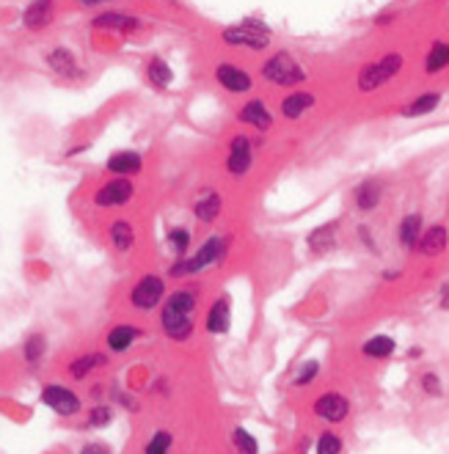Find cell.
<instances>
[{
  "label": "cell",
  "instance_id": "21",
  "mask_svg": "<svg viewBox=\"0 0 449 454\" xmlns=\"http://www.w3.org/2000/svg\"><path fill=\"white\" fill-rule=\"evenodd\" d=\"M108 171L116 174V176H129V174H138L144 168V157L138 152H116L108 157Z\"/></svg>",
  "mask_w": 449,
  "mask_h": 454
},
{
  "label": "cell",
  "instance_id": "35",
  "mask_svg": "<svg viewBox=\"0 0 449 454\" xmlns=\"http://www.w3.org/2000/svg\"><path fill=\"white\" fill-rule=\"evenodd\" d=\"M317 375H320V363H317V361H306V363L298 369V375H295L292 383H295V386H309Z\"/></svg>",
  "mask_w": 449,
  "mask_h": 454
},
{
  "label": "cell",
  "instance_id": "16",
  "mask_svg": "<svg viewBox=\"0 0 449 454\" xmlns=\"http://www.w3.org/2000/svg\"><path fill=\"white\" fill-rule=\"evenodd\" d=\"M447 242H449L447 226L436 223V226L422 231V240H419L417 248H419V254H424V257H438V254L447 251Z\"/></svg>",
  "mask_w": 449,
  "mask_h": 454
},
{
  "label": "cell",
  "instance_id": "23",
  "mask_svg": "<svg viewBox=\"0 0 449 454\" xmlns=\"http://www.w3.org/2000/svg\"><path fill=\"white\" fill-rule=\"evenodd\" d=\"M306 242H309V248L315 254L334 251V245H336V223H325V226L312 228V234L306 237Z\"/></svg>",
  "mask_w": 449,
  "mask_h": 454
},
{
  "label": "cell",
  "instance_id": "40",
  "mask_svg": "<svg viewBox=\"0 0 449 454\" xmlns=\"http://www.w3.org/2000/svg\"><path fill=\"white\" fill-rule=\"evenodd\" d=\"M441 294H444V297H441V306H444V309H449V284L441 290Z\"/></svg>",
  "mask_w": 449,
  "mask_h": 454
},
{
  "label": "cell",
  "instance_id": "24",
  "mask_svg": "<svg viewBox=\"0 0 449 454\" xmlns=\"http://www.w3.org/2000/svg\"><path fill=\"white\" fill-rule=\"evenodd\" d=\"M135 339H141V330L132 327V325H116L110 333H108V347L113 353H125L135 344Z\"/></svg>",
  "mask_w": 449,
  "mask_h": 454
},
{
  "label": "cell",
  "instance_id": "18",
  "mask_svg": "<svg viewBox=\"0 0 449 454\" xmlns=\"http://www.w3.org/2000/svg\"><path fill=\"white\" fill-rule=\"evenodd\" d=\"M229 325H232V303H229V294H221L207 311V330L221 336L229 330Z\"/></svg>",
  "mask_w": 449,
  "mask_h": 454
},
{
  "label": "cell",
  "instance_id": "28",
  "mask_svg": "<svg viewBox=\"0 0 449 454\" xmlns=\"http://www.w3.org/2000/svg\"><path fill=\"white\" fill-rule=\"evenodd\" d=\"M447 66H449V44L436 41V44L430 47V53H427L424 72H427V74H436V72H441V69H447Z\"/></svg>",
  "mask_w": 449,
  "mask_h": 454
},
{
  "label": "cell",
  "instance_id": "27",
  "mask_svg": "<svg viewBox=\"0 0 449 454\" xmlns=\"http://www.w3.org/2000/svg\"><path fill=\"white\" fill-rule=\"evenodd\" d=\"M165 245H168V251H171L177 259L188 257V251H191V228H185V226L171 228V231L165 234Z\"/></svg>",
  "mask_w": 449,
  "mask_h": 454
},
{
  "label": "cell",
  "instance_id": "20",
  "mask_svg": "<svg viewBox=\"0 0 449 454\" xmlns=\"http://www.w3.org/2000/svg\"><path fill=\"white\" fill-rule=\"evenodd\" d=\"M381 198H384V188H381V182H375V179L361 182L353 193L355 209H361V212H372V209L381 204Z\"/></svg>",
  "mask_w": 449,
  "mask_h": 454
},
{
  "label": "cell",
  "instance_id": "33",
  "mask_svg": "<svg viewBox=\"0 0 449 454\" xmlns=\"http://www.w3.org/2000/svg\"><path fill=\"white\" fill-rule=\"evenodd\" d=\"M171 443H174V438H171V432H155L152 438H149V443L144 446V454H168L171 452Z\"/></svg>",
  "mask_w": 449,
  "mask_h": 454
},
{
  "label": "cell",
  "instance_id": "6",
  "mask_svg": "<svg viewBox=\"0 0 449 454\" xmlns=\"http://www.w3.org/2000/svg\"><path fill=\"white\" fill-rule=\"evenodd\" d=\"M254 168V141L248 135H234L229 141V155H226V171L232 176H246Z\"/></svg>",
  "mask_w": 449,
  "mask_h": 454
},
{
  "label": "cell",
  "instance_id": "19",
  "mask_svg": "<svg viewBox=\"0 0 449 454\" xmlns=\"http://www.w3.org/2000/svg\"><path fill=\"white\" fill-rule=\"evenodd\" d=\"M47 64H50V69L56 74H61V77H77L80 74V66L75 61L72 50H66V47H53L47 53Z\"/></svg>",
  "mask_w": 449,
  "mask_h": 454
},
{
  "label": "cell",
  "instance_id": "36",
  "mask_svg": "<svg viewBox=\"0 0 449 454\" xmlns=\"http://www.w3.org/2000/svg\"><path fill=\"white\" fill-rule=\"evenodd\" d=\"M44 336H31L28 339V344H25V361L28 363H39L42 361V356H44Z\"/></svg>",
  "mask_w": 449,
  "mask_h": 454
},
{
  "label": "cell",
  "instance_id": "29",
  "mask_svg": "<svg viewBox=\"0 0 449 454\" xmlns=\"http://www.w3.org/2000/svg\"><path fill=\"white\" fill-rule=\"evenodd\" d=\"M105 363H108V358L99 356V353H91V356H83V358H77V361H72L69 375H72L75 380H83L91 369H99V366H105Z\"/></svg>",
  "mask_w": 449,
  "mask_h": 454
},
{
  "label": "cell",
  "instance_id": "26",
  "mask_svg": "<svg viewBox=\"0 0 449 454\" xmlns=\"http://www.w3.org/2000/svg\"><path fill=\"white\" fill-rule=\"evenodd\" d=\"M438 102H441V91H427V94H422V97L414 99L411 105H405V108H403V116H405V119H414V116L433 113V110L438 108Z\"/></svg>",
  "mask_w": 449,
  "mask_h": 454
},
{
  "label": "cell",
  "instance_id": "17",
  "mask_svg": "<svg viewBox=\"0 0 449 454\" xmlns=\"http://www.w3.org/2000/svg\"><path fill=\"white\" fill-rule=\"evenodd\" d=\"M53 8H56V0H33L23 11V25L28 31H42L53 20Z\"/></svg>",
  "mask_w": 449,
  "mask_h": 454
},
{
  "label": "cell",
  "instance_id": "39",
  "mask_svg": "<svg viewBox=\"0 0 449 454\" xmlns=\"http://www.w3.org/2000/svg\"><path fill=\"white\" fill-rule=\"evenodd\" d=\"M80 454H110V452H108V446H102V443H89V446H83V452Z\"/></svg>",
  "mask_w": 449,
  "mask_h": 454
},
{
  "label": "cell",
  "instance_id": "34",
  "mask_svg": "<svg viewBox=\"0 0 449 454\" xmlns=\"http://www.w3.org/2000/svg\"><path fill=\"white\" fill-rule=\"evenodd\" d=\"M315 454H342V438L334 432H322L315 441Z\"/></svg>",
  "mask_w": 449,
  "mask_h": 454
},
{
  "label": "cell",
  "instance_id": "30",
  "mask_svg": "<svg viewBox=\"0 0 449 454\" xmlns=\"http://www.w3.org/2000/svg\"><path fill=\"white\" fill-rule=\"evenodd\" d=\"M146 77L152 80V86H158V89H165V86H171V80H174V72H171V66L165 64L163 58H152V61L146 64Z\"/></svg>",
  "mask_w": 449,
  "mask_h": 454
},
{
  "label": "cell",
  "instance_id": "37",
  "mask_svg": "<svg viewBox=\"0 0 449 454\" xmlns=\"http://www.w3.org/2000/svg\"><path fill=\"white\" fill-rule=\"evenodd\" d=\"M110 419H113V410L108 405H96L94 410L89 413V424L86 427H105V424H110Z\"/></svg>",
  "mask_w": 449,
  "mask_h": 454
},
{
  "label": "cell",
  "instance_id": "25",
  "mask_svg": "<svg viewBox=\"0 0 449 454\" xmlns=\"http://www.w3.org/2000/svg\"><path fill=\"white\" fill-rule=\"evenodd\" d=\"M108 234H110V242H113V248L119 254L132 251V245H135V228H132L129 221H113Z\"/></svg>",
  "mask_w": 449,
  "mask_h": 454
},
{
  "label": "cell",
  "instance_id": "7",
  "mask_svg": "<svg viewBox=\"0 0 449 454\" xmlns=\"http://www.w3.org/2000/svg\"><path fill=\"white\" fill-rule=\"evenodd\" d=\"M163 297H165V281L160 275H144L132 292H129V303L138 309V311H152L155 306H160Z\"/></svg>",
  "mask_w": 449,
  "mask_h": 454
},
{
  "label": "cell",
  "instance_id": "38",
  "mask_svg": "<svg viewBox=\"0 0 449 454\" xmlns=\"http://www.w3.org/2000/svg\"><path fill=\"white\" fill-rule=\"evenodd\" d=\"M422 386H424L427 394H441V386H438V377L436 375H424L422 377Z\"/></svg>",
  "mask_w": 449,
  "mask_h": 454
},
{
  "label": "cell",
  "instance_id": "13",
  "mask_svg": "<svg viewBox=\"0 0 449 454\" xmlns=\"http://www.w3.org/2000/svg\"><path fill=\"white\" fill-rule=\"evenodd\" d=\"M221 212H224V198L215 193V190H207V193H201L193 201V215L204 226H213L221 218Z\"/></svg>",
  "mask_w": 449,
  "mask_h": 454
},
{
  "label": "cell",
  "instance_id": "1",
  "mask_svg": "<svg viewBox=\"0 0 449 454\" xmlns=\"http://www.w3.org/2000/svg\"><path fill=\"white\" fill-rule=\"evenodd\" d=\"M198 306V292L196 290H177L165 297L163 303L160 325L163 333L174 342H188L193 336V314Z\"/></svg>",
  "mask_w": 449,
  "mask_h": 454
},
{
  "label": "cell",
  "instance_id": "11",
  "mask_svg": "<svg viewBox=\"0 0 449 454\" xmlns=\"http://www.w3.org/2000/svg\"><path fill=\"white\" fill-rule=\"evenodd\" d=\"M350 413V402L342 396V394H322L315 399V416L322 419V422H331V424H339L348 419Z\"/></svg>",
  "mask_w": 449,
  "mask_h": 454
},
{
  "label": "cell",
  "instance_id": "4",
  "mask_svg": "<svg viewBox=\"0 0 449 454\" xmlns=\"http://www.w3.org/2000/svg\"><path fill=\"white\" fill-rule=\"evenodd\" d=\"M229 47H246V50H265L270 44V31L265 25H257L254 20H246L240 25H229L221 33Z\"/></svg>",
  "mask_w": 449,
  "mask_h": 454
},
{
  "label": "cell",
  "instance_id": "22",
  "mask_svg": "<svg viewBox=\"0 0 449 454\" xmlns=\"http://www.w3.org/2000/svg\"><path fill=\"white\" fill-rule=\"evenodd\" d=\"M422 231H424V223H422V215L419 212H411V215H405L403 218V223H400V231H397V237H400V245L403 248H417L419 240H422Z\"/></svg>",
  "mask_w": 449,
  "mask_h": 454
},
{
  "label": "cell",
  "instance_id": "31",
  "mask_svg": "<svg viewBox=\"0 0 449 454\" xmlns=\"http://www.w3.org/2000/svg\"><path fill=\"white\" fill-rule=\"evenodd\" d=\"M361 353L367 358H388L394 353V339H388V336H375V339H369V342L361 347Z\"/></svg>",
  "mask_w": 449,
  "mask_h": 454
},
{
  "label": "cell",
  "instance_id": "3",
  "mask_svg": "<svg viewBox=\"0 0 449 454\" xmlns=\"http://www.w3.org/2000/svg\"><path fill=\"white\" fill-rule=\"evenodd\" d=\"M259 74H262V80H265V83H270V86H282V89L301 86V83L306 80V69L298 64V61L292 58V53H287V50L273 53V56L262 64Z\"/></svg>",
  "mask_w": 449,
  "mask_h": 454
},
{
  "label": "cell",
  "instance_id": "5",
  "mask_svg": "<svg viewBox=\"0 0 449 454\" xmlns=\"http://www.w3.org/2000/svg\"><path fill=\"white\" fill-rule=\"evenodd\" d=\"M400 66H403V56H400V53H388V56H384L381 61L367 64L361 72H358V89H361V91H375V89H381L384 83H388V80L400 72Z\"/></svg>",
  "mask_w": 449,
  "mask_h": 454
},
{
  "label": "cell",
  "instance_id": "8",
  "mask_svg": "<svg viewBox=\"0 0 449 454\" xmlns=\"http://www.w3.org/2000/svg\"><path fill=\"white\" fill-rule=\"evenodd\" d=\"M215 80L229 94H248L254 89V74L240 64H218L215 66Z\"/></svg>",
  "mask_w": 449,
  "mask_h": 454
},
{
  "label": "cell",
  "instance_id": "41",
  "mask_svg": "<svg viewBox=\"0 0 449 454\" xmlns=\"http://www.w3.org/2000/svg\"><path fill=\"white\" fill-rule=\"evenodd\" d=\"M83 6H99V3H110V0H80Z\"/></svg>",
  "mask_w": 449,
  "mask_h": 454
},
{
  "label": "cell",
  "instance_id": "9",
  "mask_svg": "<svg viewBox=\"0 0 449 454\" xmlns=\"http://www.w3.org/2000/svg\"><path fill=\"white\" fill-rule=\"evenodd\" d=\"M135 195V185L127 176H116L110 182H105L94 193V204L102 209H113V207H125L129 198Z\"/></svg>",
  "mask_w": 449,
  "mask_h": 454
},
{
  "label": "cell",
  "instance_id": "2",
  "mask_svg": "<svg viewBox=\"0 0 449 454\" xmlns=\"http://www.w3.org/2000/svg\"><path fill=\"white\" fill-rule=\"evenodd\" d=\"M229 248H232V240H229V237H224V234H210V237L196 248L193 257H182V259L174 261L171 270H168V275H171V278L198 275V273H204V270L221 264V261L226 259V254H229Z\"/></svg>",
  "mask_w": 449,
  "mask_h": 454
},
{
  "label": "cell",
  "instance_id": "12",
  "mask_svg": "<svg viewBox=\"0 0 449 454\" xmlns=\"http://www.w3.org/2000/svg\"><path fill=\"white\" fill-rule=\"evenodd\" d=\"M237 122L254 127L257 132H267L273 127V113L267 110V105H265L262 99H248V102L237 110Z\"/></svg>",
  "mask_w": 449,
  "mask_h": 454
},
{
  "label": "cell",
  "instance_id": "15",
  "mask_svg": "<svg viewBox=\"0 0 449 454\" xmlns=\"http://www.w3.org/2000/svg\"><path fill=\"white\" fill-rule=\"evenodd\" d=\"M91 28H99V31H138L141 28V20L129 17V14H122V11H105V14H96L91 20Z\"/></svg>",
  "mask_w": 449,
  "mask_h": 454
},
{
  "label": "cell",
  "instance_id": "10",
  "mask_svg": "<svg viewBox=\"0 0 449 454\" xmlns=\"http://www.w3.org/2000/svg\"><path fill=\"white\" fill-rule=\"evenodd\" d=\"M42 402L58 416H75L80 410V396L64 386H47L42 391Z\"/></svg>",
  "mask_w": 449,
  "mask_h": 454
},
{
  "label": "cell",
  "instance_id": "32",
  "mask_svg": "<svg viewBox=\"0 0 449 454\" xmlns=\"http://www.w3.org/2000/svg\"><path fill=\"white\" fill-rule=\"evenodd\" d=\"M232 443H234V449L240 454H259V441L246 429V427H234Z\"/></svg>",
  "mask_w": 449,
  "mask_h": 454
},
{
  "label": "cell",
  "instance_id": "14",
  "mask_svg": "<svg viewBox=\"0 0 449 454\" xmlns=\"http://www.w3.org/2000/svg\"><path fill=\"white\" fill-rule=\"evenodd\" d=\"M312 108H315V94H312V91H292V94H287V97L282 99V105H279V110H282V116H284L287 122L303 119Z\"/></svg>",
  "mask_w": 449,
  "mask_h": 454
}]
</instances>
